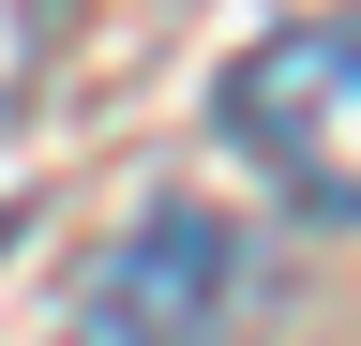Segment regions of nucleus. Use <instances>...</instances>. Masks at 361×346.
Here are the masks:
<instances>
[{
	"label": "nucleus",
	"mask_w": 361,
	"mask_h": 346,
	"mask_svg": "<svg viewBox=\"0 0 361 346\" xmlns=\"http://www.w3.org/2000/svg\"><path fill=\"white\" fill-rule=\"evenodd\" d=\"M241 331H256V241L196 196L135 211L61 301V346H241Z\"/></svg>",
	"instance_id": "obj_1"
},
{
	"label": "nucleus",
	"mask_w": 361,
	"mask_h": 346,
	"mask_svg": "<svg viewBox=\"0 0 361 346\" xmlns=\"http://www.w3.org/2000/svg\"><path fill=\"white\" fill-rule=\"evenodd\" d=\"M226 136H241L301 211L361 226V16H301V30H256L226 61Z\"/></svg>",
	"instance_id": "obj_2"
},
{
	"label": "nucleus",
	"mask_w": 361,
	"mask_h": 346,
	"mask_svg": "<svg viewBox=\"0 0 361 346\" xmlns=\"http://www.w3.org/2000/svg\"><path fill=\"white\" fill-rule=\"evenodd\" d=\"M0 226H16V211H0Z\"/></svg>",
	"instance_id": "obj_3"
}]
</instances>
